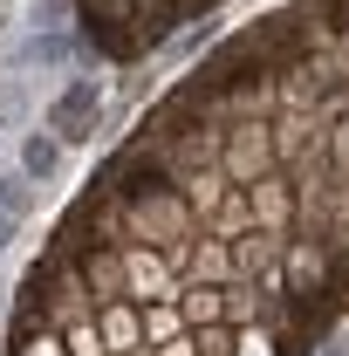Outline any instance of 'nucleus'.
I'll return each mask as SVG.
<instances>
[{"label": "nucleus", "instance_id": "f257e3e1", "mask_svg": "<svg viewBox=\"0 0 349 356\" xmlns=\"http://www.w3.org/2000/svg\"><path fill=\"white\" fill-rule=\"evenodd\" d=\"M96 110H103V83H89V76H76V83L55 96V131L69 137V144H83V137H96Z\"/></svg>", "mask_w": 349, "mask_h": 356}, {"label": "nucleus", "instance_id": "f03ea898", "mask_svg": "<svg viewBox=\"0 0 349 356\" xmlns=\"http://www.w3.org/2000/svg\"><path fill=\"white\" fill-rule=\"evenodd\" d=\"M21 172H28V178H55V172H62V144L35 131L28 144H21Z\"/></svg>", "mask_w": 349, "mask_h": 356}, {"label": "nucleus", "instance_id": "7ed1b4c3", "mask_svg": "<svg viewBox=\"0 0 349 356\" xmlns=\"http://www.w3.org/2000/svg\"><path fill=\"white\" fill-rule=\"evenodd\" d=\"M0 206L7 213H28V178H0Z\"/></svg>", "mask_w": 349, "mask_h": 356}, {"label": "nucleus", "instance_id": "20e7f679", "mask_svg": "<svg viewBox=\"0 0 349 356\" xmlns=\"http://www.w3.org/2000/svg\"><path fill=\"white\" fill-rule=\"evenodd\" d=\"M329 356H343V350H329Z\"/></svg>", "mask_w": 349, "mask_h": 356}]
</instances>
